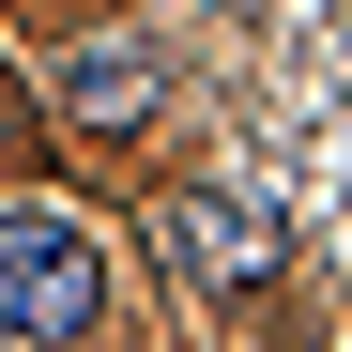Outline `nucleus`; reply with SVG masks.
Listing matches in <instances>:
<instances>
[{
	"mask_svg": "<svg viewBox=\"0 0 352 352\" xmlns=\"http://www.w3.org/2000/svg\"><path fill=\"white\" fill-rule=\"evenodd\" d=\"M62 107H92V123H138V107H153V46H77V62H62Z\"/></svg>",
	"mask_w": 352,
	"mask_h": 352,
	"instance_id": "obj_3",
	"label": "nucleus"
},
{
	"mask_svg": "<svg viewBox=\"0 0 352 352\" xmlns=\"http://www.w3.org/2000/svg\"><path fill=\"white\" fill-rule=\"evenodd\" d=\"M0 138H16V92H0Z\"/></svg>",
	"mask_w": 352,
	"mask_h": 352,
	"instance_id": "obj_4",
	"label": "nucleus"
},
{
	"mask_svg": "<svg viewBox=\"0 0 352 352\" xmlns=\"http://www.w3.org/2000/svg\"><path fill=\"white\" fill-rule=\"evenodd\" d=\"M92 307H107V230L77 199H0V337L62 352L92 337Z\"/></svg>",
	"mask_w": 352,
	"mask_h": 352,
	"instance_id": "obj_1",
	"label": "nucleus"
},
{
	"mask_svg": "<svg viewBox=\"0 0 352 352\" xmlns=\"http://www.w3.org/2000/svg\"><path fill=\"white\" fill-rule=\"evenodd\" d=\"M153 261L199 276V291H261V276H276V230H261L245 199H214V184H168V199H153Z\"/></svg>",
	"mask_w": 352,
	"mask_h": 352,
	"instance_id": "obj_2",
	"label": "nucleus"
}]
</instances>
